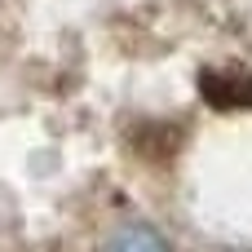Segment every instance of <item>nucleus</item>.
Here are the masks:
<instances>
[{
	"instance_id": "nucleus-1",
	"label": "nucleus",
	"mask_w": 252,
	"mask_h": 252,
	"mask_svg": "<svg viewBox=\"0 0 252 252\" xmlns=\"http://www.w3.org/2000/svg\"><path fill=\"white\" fill-rule=\"evenodd\" d=\"M102 252H168V244H164V235L151 230V226H120V230L106 239Z\"/></svg>"
}]
</instances>
